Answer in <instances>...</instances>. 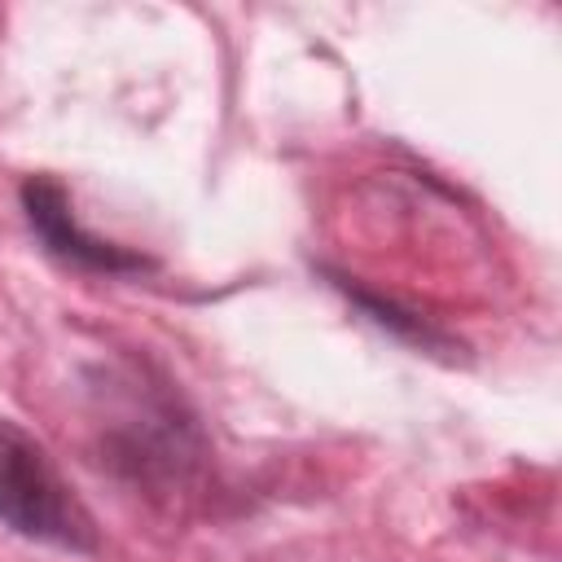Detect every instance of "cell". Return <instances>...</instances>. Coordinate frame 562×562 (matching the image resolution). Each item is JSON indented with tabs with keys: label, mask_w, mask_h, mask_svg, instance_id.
<instances>
[{
	"label": "cell",
	"mask_w": 562,
	"mask_h": 562,
	"mask_svg": "<svg viewBox=\"0 0 562 562\" xmlns=\"http://www.w3.org/2000/svg\"><path fill=\"white\" fill-rule=\"evenodd\" d=\"M0 522L22 540L66 553H97L101 544L88 505L75 496L48 448L13 417H0Z\"/></svg>",
	"instance_id": "cell-1"
},
{
	"label": "cell",
	"mask_w": 562,
	"mask_h": 562,
	"mask_svg": "<svg viewBox=\"0 0 562 562\" xmlns=\"http://www.w3.org/2000/svg\"><path fill=\"white\" fill-rule=\"evenodd\" d=\"M22 211H26L31 233L44 241V250H48L53 259H61L66 268L101 272V277L154 272V259H149V255L123 250V246H114V241L88 233V228L75 220L70 193H66L53 176H31V180L22 184Z\"/></svg>",
	"instance_id": "cell-2"
}]
</instances>
